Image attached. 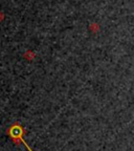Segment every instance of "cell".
<instances>
[{
    "mask_svg": "<svg viewBox=\"0 0 134 151\" xmlns=\"http://www.w3.org/2000/svg\"><path fill=\"white\" fill-rule=\"evenodd\" d=\"M6 133H7V135L13 139V142H14L16 145H19L21 143V144H23L24 146L27 148L28 151H33L31 149V147L28 146V145L26 144V142L23 139L24 128L19 122H15L14 124H12V125L9 126V128L6 130Z\"/></svg>",
    "mask_w": 134,
    "mask_h": 151,
    "instance_id": "obj_1",
    "label": "cell"
}]
</instances>
